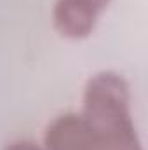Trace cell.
Instances as JSON below:
<instances>
[{
    "label": "cell",
    "mask_w": 148,
    "mask_h": 150,
    "mask_svg": "<svg viewBox=\"0 0 148 150\" xmlns=\"http://www.w3.org/2000/svg\"><path fill=\"white\" fill-rule=\"evenodd\" d=\"M84 120L94 150H143L131 117V94L124 77L101 72L89 79L84 91Z\"/></svg>",
    "instance_id": "6da1fadb"
},
{
    "label": "cell",
    "mask_w": 148,
    "mask_h": 150,
    "mask_svg": "<svg viewBox=\"0 0 148 150\" xmlns=\"http://www.w3.org/2000/svg\"><path fill=\"white\" fill-rule=\"evenodd\" d=\"M110 0H56L54 26L66 38H85L96 28L99 14Z\"/></svg>",
    "instance_id": "7a4b0ae2"
},
{
    "label": "cell",
    "mask_w": 148,
    "mask_h": 150,
    "mask_svg": "<svg viewBox=\"0 0 148 150\" xmlns=\"http://www.w3.org/2000/svg\"><path fill=\"white\" fill-rule=\"evenodd\" d=\"M5 150H42L40 147H37L33 142H26V140H19V142H14L11 143Z\"/></svg>",
    "instance_id": "277c9868"
},
{
    "label": "cell",
    "mask_w": 148,
    "mask_h": 150,
    "mask_svg": "<svg viewBox=\"0 0 148 150\" xmlns=\"http://www.w3.org/2000/svg\"><path fill=\"white\" fill-rule=\"evenodd\" d=\"M44 150H94L92 134L78 113L56 117L45 129Z\"/></svg>",
    "instance_id": "3957f363"
}]
</instances>
